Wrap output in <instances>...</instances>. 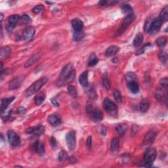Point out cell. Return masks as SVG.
Wrapping results in <instances>:
<instances>
[{
	"mask_svg": "<svg viewBox=\"0 0 168 168\" xmlns=\"http://www.w3.org/2000/svg\"><path fill=\"white\" fill-rule=\"evenodd\" d=\"M45 131H46V128H45L44 125H37L36 127H30V128H28L26 130V133L37 135V136H39V135L44 134Z\"/></svg>",
	"mask_w": 168,
	"mask_h": 168,
	"instance_id": "cell-12",
	"label": "cell"
},
{
	"mask_svg": "<svg viewBox=\"0 0 168 168\" xmlns=\"http://www.w3.org/2000/svg\"><path fill=\"white\" fill-rule=\"evenodd\" d=\"M35 32H36V30L34 27L29 26L25 28L23 31V34H22V37H23L25 41H29L30 40L32 37H34Z\"/></svg>",
	"mask_w": 168,
	"mask_h": 168,
	"instance_id": "cell-14",
	"label": "cell"
},
{
	"mask_svg": "<svg viewBox=\"0 0 168 168\" xmlns=\"http://www.w3.org/2000/svg\"><path fill=\"white\" fill-rule=\"evenodd\" d=\"M159 58L160 59V61H162V63L164 64H167V55L165 53H161L159 55Z\"/></svg>",
	"mask_w": 168,
	"mask_h": 168,
	"instance_id": "cell-44",
	"label": "cell"
},
{
	"mask_svg": "<svg viewBox=\"0 0 168 168\" xmlns=\"http://www.w3.org/2000/svg\"><path fill=\"white\" fill-rule=\"evenodd\" d=\"M155 97L157 101L162 104L167 105V89L163 88V87H159L158 88Z\"/></svg>",
	"mask_w": 168,
	"mask_h": 168,
	"instance_id": "cell-7",
	"label": "cell"
},
{
	"mask_svg": "<svg viewBox=\"0 0 168 168\" xmlns=\"http://www.w3.org/2000/svg\"><path fill=\"white\" fill-rule=\"evenodd\" d=\"M15 24H7V32H11L12 31V30L15 28Z\"/></svg>",
	"mask_w": 168,
	"mask_h": 168,
	"instance_id": "cell-49",
	"label": "cell"
},
{
	"mask_svg": "<svg viewBox=\"0 0 168 168\" xmlns=\"http://www.w3.org/2000/svg\"><path fill=\"white\" fill-rule=\"evenodd\" d=\"M24 81L23 76H19L14 78L12 81L10 82L9 85V89L10 90L17 89L21 86L22 82Z\"/></svg>",
	"mask_w": 168,
	"mask_h": 168,
	"instance_id": "cell-13",
	"label": "cell"
},
{
	"mask_svg": "<svg viewBox=\"0 0 168 168\" xmlns=\"http://www.w3.org/2000/svg\"><path fill=\"white\" fill-rule=\"evenodd\" d=\"M40 59H41V56H40L39 54L37 53V54L34 55L33 56H32L28 60L26 63H25L24 67L28 68V67L32 66V65H33L35 63H36L37 62H38Z\"/></svg>",
	"mask_w": 168,
	"mask_h": 168,
	"instance_id": "cell-19",
	"label": "cell"
},
{
	"mask_svg": "<svg viewBox=\"0 0 168 168\" xmlns=\"http://www.w3.org/2000/svg\"><path fill=\"white\" fill-rule=\"evenodd\" d=\"M87 113L89 117L94 122H100L103 119V113L97 107L94 106L92 102L88 101L86 104Z\"/></svg>",
	"mask_w": 168,
	"mask_h": 168,
	"instance_id": "cell-2",
	"label": "cell"
},
{
	"mask_svg": "<svg viewBox=\"0 0 168 168\" xmlns=\"http://www.w3.org/2000/svg\"><path fill=\"white\" fill-rule=\"evenodd\" d=\"M48 81V78L46 77H44L40 78L37 81L35 82L32 84L24 92V95L26 97H30L37 93L39 90L43 87L45 84Z\"/></svg>",
	"mask_w": 168,
	"mask_h": 168,
	"instance_id": "cell-3",
	"label": "cell"
},
{
	"mask_svg": "<svg viewBox=\"0 0 168 168\" xmlns=\"http://www.w3.org/2000/svg\"><path fill=\"white\" fill-rule=\"evenodd\" d=\"M48 122L52 126L57 127L61 124V119L58 115L51 114L48 117Z\"/></svg>",
	"mask_w": 168,
	"mask_h": 168,
	"instance_id": "cell-16",
	"label": "cell"
},
{
	"mask_svg": "<svg viewBox=\"0 0 168 168\" xmlns=\"http://www.w3.org/2000/svg\"><path fill=\"white\" fill-rule=\"evenodd\" d=\"M150 107V103L148 100L144 99L142 100V101L141 102L139 105V108H140V110L142 112H146L149 109Z\"/></svg>",
	"mask_w": 168,
	"mask_h": 168,
	"instance_id": "cell-28",
	"label": "cell"
},
{
	"mask_svg": "<svg viewBox=\"0 0 168 168\" xmlns=\"http://www.w3.org/2000/svg\"><path fill=\"white\" fill-rule=\"evenodd\" d=\"M1 15V21H3V14H2V13H1V15Z\"/></svg>",
	"mask_w": 168,
	"mask_h": 168,
	"instance_id": "cell-54",
	"label": "cell"
},
{
	"mask_svg": "<svg viewBox=\"0 0 168 168\" xmlns=\"http://www.w3.org/2000/svg\"><path fill=\"white\" fill-rule=\"evenodd\" d=\"M101 133H102V135H105L106 133V127H102V130H101Z\"/></svg>",
	"mask_w": 168,
	"mask_h": 168,
	"instance_id": "cell-53",
	"label": "cell"
},
{
	"mask_svg": "<svg viewBox=\"0 0 168 168\" xmlns=\"http://www.w3.org/2000/svg\"><path fill=\"white\" fill-rule=\"evenodd\" d=\"M102 84H103L104 87L107 90H109L110 89V83L106 72H104L103 75H102Z\"/></svg>",
	"mask_w": 168,
	"mask_h": 168,
	"instance_id": "cell-31",
	"label": "cell"
},
{
	"mask_svg": "<svg viewBox=\"0 0 168 168\" xmlns=\"http://www.w3.org/2000/svg\"><path fill=\"white\" fill-rule=\"evenodd\" d=\"M92 145V137L91 136H89L87 139V147L89 149H91Z\"/></svg>",
	"mask_w": 168,
	"mask_h": 168,
	"instance_id": "cell-48",
	"label": "cell"
},
{
	"mask_svg": "<svg viewBox=\"0 0 168 168\" xmlns=\"http://www.w3.org/2000/svg\"><path fill=\"white\" fill-rule=\"evenodd\" d=\"M127 126L125 124H119L116 126V130L120 136H123L127 131Z\"/></svg>",
	"mask_w": 168,
	"mask_h": 168,
	"instance_id": "cell-23",
	"label": "cell"
},
{
	"mask_svg": "<svg viewBox=\"0 0 168 168\" xmlns=\"http://www.w3.org/2000/svg\"><path fill=\"white\" fill-rule=\"evenodd\" d=\"M127 86H128V88L130 89V91H131L133 93H137L139 91V85H138L136 81L128 83V84H127Z\"/></svg>",
	"mask_w": 168,
	"mask_h": 168,
	"instance_id": "cell-26",
	"label": "cell"
},
{
	"mask_svg": "<svg viewBox=\"0 0 168 168\" xmlns=\"http://www.w3.org/2000/svg\"><path fill=\"white\" fill-rule=\"evenodd\" d=\"M45 98H46V95L44 93H39L38 95H37L34 99L35 103H36V104L37 105V106H39V105L43 103L45 100Z\"/></svg>",
	"mask_w": 168,
	"mask_h": 168,
	"instance_id": "cell-35",
	"label": "cell"
},
{
	"mask_svg": "<svg viewBox=\"0 0 168 168\" xmlns=\"http://www.w3.org/2000/svg\"><path fill=\"white\" fill-rule=\"evenodd\" d=\"M135 19V15L133 13L130 14L129 15L125 17V19H124V21H123V22L121 25V26H120V28L119 30L118 31V35L120 36V35H121L124 33L125 30L128 28L129 25L134 21Z\"/></svg>",
	"mask_w": 168,
	"mask_h": 168,
	"instance_id": "cell-6",
	"label": "cell"
},
{
	"mask_svg": "<svg viewBox=\"0 0 168 168\" xmlns=\"http://www.w3.org/2000/svg\"><path fill=\"white\" fill-rule=\"evenodd\" d=\"M150 46V44H148L144 45V46L142 47V48L139 49L137 51H136V53H135V55H141L142 53H144V51H145V50H146V49L147 48V47H149V46Z\"/></svg>",
	"mask_w": 168,
	"mask_h": 168,
	"instance_id": "cell-46",
	"label": "cell"
},
{
	"mask_svg": "<svg viewBox=\"0 0 168 168\" xmlns=\"http://www.w3.org/2000/svg\"><path fill=\"white\" fill-rule=\"evenodd\" d=\"M157 135V132L154 130H151L145 135L143 142H142V147L143 148H149L153 144L154 140L156 139Z\"/></svg>",
	"mask_w": 168,
	"mask_h": 168,
	"instance_id": "cell-8",
	"label": "cell"
},
{
	"mask_svg": "<svg viewBox=\"0 0 168 168\" xmlns=\"http://www.w3.org/2000/svg\"><path fill=\"white\" fill-rule=\"evenodd\" d=\"M11 49L9 47H2L0 51V55H1V59H7L11 55Z\"/></svg>",
	"mask_w": 168,
	"mask_h": 168,
	"instance_id": "cell-27",
	"label": "cell"
},
{
	"mask_svg": "<svg viewBox=\"0 0 168 168\" xmlns=\"http://www.w3.org/2000/svg\"><path fill=\"white\" fill-rule=\"evenodd\" d=\"M113 95H114L115 100H116V101L118 102V103H121L122 101V95L121 93H120V91L117 89L114 90L113 93Z\"/></svg>",
	"mask_w": 168,
	"mask_h": 168,
	"instance_id": "cell-38",
	"label": "cell"
},
{
	"mask_svg": "<svg viewBox=\"0 0 168 168\" xmlns=\"http://www.w3.org/2000/svg\"><path fill=\"white\" fill-rule=\"evenodd\" d=\"M72 26L75 31L82 30L83 27H84V23L79 19H74L72 21Z\"/></svg>",
	"mask_w": 168,
	"mask_h": 168,
	"instance_id": "cell-20",
	"label": "cell"
},
{
	"mask_svg": "<svg viewBox=\"0 0 168 168\" xmlns=\"http://www.w3.org/2000/svg\"><path fill=\"white\" fill-rule=\"evenodd\" d=\"M32 149L40 156H44L45 154V147L43 142L36 141L32 144Z\"/></svg>",
	"mask_w": 168,
	"mask_h": 168,
	"instance_id": "cell-15",
	"label": "cell"
},
{
	"mask_svg": "<svg viewBox=\"0 0 168 168\" xmlns=\"http://www.w3.org/2000/svg\"><path fill=\"white\" fill-rule=\"evenodd\" d=\"M7 137L9 144L12 147H17L21 144V139L19 135L13 131H9L7 132Z\"/></svg>",
	"mask_w": 168,
	"mask_h": 168,
	"instance_id": "cell-10",
	"label": "cell"
},
{
	"mask_svg": "<svg viewBox=\"0 0 168 168\" xmlns=\"http://www.w3.org/2000/svg\"><path fill=\"white\" fill-rule=\"evenodd\" d=\"M98 62H99V59H98L95 53H92L90 55L88 59V65L89 66H95L97 64Z\"/></svg>",
	"mask_w": 168,
	"mask_h": 168,
	"instance_id": "cell-30",
	"label": "cell"
},
{
	"mask_svg": "<svg viewBox=\"0 0 168 168\" xmlns=\"http://www.w3.org/2000/svg\"><path fill=\"white\" fill-rule=\"evenodd\" d=\"M160 85H161V87L163 88L167 89L168 87V80L167 77H165V78H162L160 80Z\"/></svg>",
	"mask_w": 168,
	"mask_h": 168,
	"instance_id": "cell-45",
	"label": "cell"
},
{
	"mask_svg": "<svg viewBox=\"0 0 168 168\" xmlns=\"http://www.w3.org/2000/svg\"><path fill=\"white\" fill-rule=\"evenodd\" d=\"M19 19H20V16L19 15H12L9 17V23L15 25V24L19 21Z\"/></svg>",
	"mask_w": 168,
	"mask_h": 168,
	"instance_id": "cell-39",
	"label": "cell"
},
{
	"mask_svg": "<svg viewBox=\"0 0 168 168\" xmlns=\"http://www.w3.org/2000/svg\"><path fill=\"white\" fill-rule=\"evenodd\" d=\"M121 9H122V11L123 13L125 14L126 16L129 15L130 14L133 13V8L129 4L123 5L121 7Z\"/></svg>",
	"mask_w": 168,
	"mask_h": 168,
	"instance_id": "cell-29",
	"label": "cell"
},
{
	"mask_svg": "<svg viewBox=\"0 0 168 168\" xmlns=\"http://www.w3.org/2000/svg\"><path fill=\"white\" fill-rule=\"evenodd\" d=\"M21 22L23 24H28L32 21V19L30 17L26 14L23 15L21 17Z\"/></svg>",
	"mask_w": 168,
	"mask_h": 168,
	"instance_id": "cell-42",
	"label": "cell"
},
{
	"mask_svg": "<svg viewBox=\"0 0 168 168\" xmlns=\"http://www.w3.org/2000/svg\"><path fill=\"white\" fill-rule=\"evenodd\" d=\"M162 25V22L161 21V20H160L158 17H157V18L153 20L151 23L149 24L147 32H149V33L151 34H156L159 32L160 28H161Z\"/></svg>",
	"mask_w": 168,
	"mask_h": 168,
	"instance_id": "cell-9",
	"label": "cell"
},
{
	"mask_svg": "<svg viewBox=\"0 0 168 168\" xmlns=\"http://www.w3.org/2000/svg\"><path fill=\"white\" fill-rule=\"evenodd\" d=\"M103 107L106 112L110 116L116 117L118 112V109L117 105L113 101L110 100L109 98H105L103 102Z\"/></svg>",
	"mask_w": 168,
	"mask_h": 168,
	"instance_id": "cell-4",
	"label": "cell"
},
{
	"mask_svg": "<svg viewBox=\"0 0 168 168\" xmlns=\"http://www.w3.org/2000/svg\"><path fill=\"white\" fill-rule=\"evenodd\" d=\"M85 36V33L84 32H83L82 30H80V31H75L73 37H74V39L75 41H80V39H82L83 37Z\"/></svg>",
	"mask_w": 168,
	"mask_h": 168,
	"instance_id": "cell-37",
	"label": "cell"
},
{
	"mask_svg": "<svg viewBox=\"0 0 168 168\" xmlns=\"http://www.w3.org/2000/svg\"><path fill=\"white\" fill-rule=\"evenodd\" d=\"M120 51V47L116 46H112L109 47L106 51V55L107 57H112L116 55Z\"/></svg>",
	"mask_w": 168,
	"mask_h": 168,
	"instance_id": "cell-21",
	"label": "cell"
},
{
	"mask_svg": "<svg viewBox=\"0 0 168 168\" xmlns=\"http://www.w3.org/2000/svg\"><path fill=\"white\" fill-rule=\"evenodd\" d=\"M79 82L81 86L86 87L88 86L89 82H88V71H84L82 72V74L80 75L79 77Z\"/></svg>",
	"mask_w": 168,
	"mask_h": 168,
	"instance_id": "cell-17",
	"label": "cell"
},
{
	"mask_svg": "<svg viewBox=\"0 0 168 168\" xmlns=\"http://www.w3.org/2000/svg\"><path fill=\"white\" fill-rule=\"evenodd\" d=\"M17 112H18V113L19 114H25V112H26V110L24 109V108L23 106H21V107H19L18 110H17Z\"/></svg>",
	"mask_w": 168,
	"mask_h": 168,
	"instance_id": "cell-50",
	"label": "cell"
},
{
	"mask_svg": "<svg viewBox=\"0 0 168 168\" xmlns=\"http://www.w3.org/2000/svg\"><path fill=\"white\" fill-rule=\"evenodd\" d=\"M118 3L117 1H114V0H102L99 2V5L100 6H112Z\"/></svg>",
	"mask_w": 168,
	"mask_h": 168,
	"instance_id": "cell-36",
	"label": "cell"
},
{
	"mask_svg": "<svg viewBox=\"0 0 168 168\" xmlns=\"http://www.w3.org/2000/svg\"><path fill=\"white\" fill-rule=\"evenodd\" d=\"M156 155L157 152L154 148H150L148 149L144 155V162L145 165L143 166L152 167V164L156 159Z\"/></svg>",
	"mask_w": 168,
	"mask_h": 168,
	"instance_id": "cell-5",
	"label": "cell"
},
{
	"mask_svg": "<svg viewBox=\"0 0 168 168\" xmlns=\"http://www.w3.org/2000/svg\"><path fill=\"white\" fill-rule=\"evenodd\" d=\"M120 147V140L118 138H114L111 142V151L114 154H116L118 152Z\"/></svg>",
	"mask_w": 168,
	"mask_h": 168,
	"instance_id": "cell-22",
	"label": "cell"
},
{
	"mask_svg": "<svg viewBox=\"0 0 168 168\" xmlns=\"http://www.w3.org/2000/svg\"><path fill=\"white\" fill-rule=\"evenodd\" d=\"M15 97H12L10 98H6V99H4L1 101V112L3 113L6 110H7V107L9 106V105L11 103V102L14 101Z\"/></svg>",
	"mask_w": 168,
	"mask_h": 168,
	"instance_id": "cell-18",
	"label": "cell"
},
{
	"mask_svg": "<svg viewBox=\"0 0 168 168\" xmlns=\"http://www.w3.org/2000/svg\"><path fill=\"white\" fill-rule=\"evenodd\" d=\"M158 18L161 20V21L163 22H165L168 20V6H165L164 9L160 12V16Z\"/></svg>",
	"mask_w": 168,
	"mask_h": 168,
	"instance_id": "cell-24",
	"label": "cell"
},
{
	"mask_svg": "<svg viewBox=\"0 0 168 168\" xmlns=\"http://www.w3.org/2000/svg\"><path fill=\"white\" fill-rule=\"evenodd\" d=\"M156 43L157 46H158L159 47L163 48V47H164L165 46V45H166V44H167L166 37H164V36L159 37L156 40Z\"/></svg>",
	"mask_w": 168,
	"mask_h": 168,
	"instance_id": "cell-32",
	"label": "cell"
},
{
	"mask_svg": "<svg viewBox=\"0 0 168 168\" xmlns=\"http://www.w3.org/2000/svg\"><path fill=\"white\" fill-rule=\"evenodd\" d=\"M68 91L73 97H76L77 96V91L76 89V87L72 86H68Z\"/></svg>",
	"mask_w": 168,
	"mask_h": 168,
	"instance_id": "cell-40",
	"label": "cell"
},
{
	"mask_svg": "<svg viewBox=\"0 0 168 168\" xmlns=\"http://www.w3.org/2000/svg\"><path fill=\"white\" fill-rule=\"evenodd\" d=\"M66 141L69 149L71 150H74L76 146V132L74 131H71L68 133L66 135Z\"/></svg>",
	"mask_w": 168,
	"mask_h": 168,
	"instance_id": "cell-11",
	"label": "cell"
},
{
	"mask_svg": "<svg viewBox=\"0 0 168 168\" xmlns=\"http://www.w3.org/2000/svg\"><path fill=\"white\" fill-rule=\"evenodd\" d=\"M68 154L65 150H61V151L59 152L58 158L61 162L65 161V160L68 159Z\"/></svg>",
	"mask_w": 168,
	"mask_h": 168,
	"instance_id": "cell-41",
	"label": "cell"
},
{
	"mask_svg": "<svg viewBox=\"0 0 168 168\" xmlns=\"http://www.w3.org/2000/svg\"><path fill=\"white\" fill-rule=\"evenodd\" d=\"M86 93L88 95V96L92 99H95L97 98V93L95 92V90L93 88V87L91 85H88V86L86 87Z\"/></svg>",
	"mask_w": 168,
	"mask_h": 168,
	"instance_id": "cell-25",
	"label": "cell"
},
{
	"mask_svg": "<svg viewBox=\"0 0 168 168\" xmlns=\"http://www.w3.org/2000/svg\"><path fill=\"white\" fill-rule=\"evenodd\" d=\"M69 160H70V162H71V163H75V162H76V159L75 158L73 157V156H72V157L70 158Z\"/></svg>",
	"mask_w": 168,
	"mask_h": 168,
	"instance_id": "cell-52",
	"label": "cell"
},
{
	"mask_svg": "<svg viewBox=\"0 0 168 168\" xmlns=\"http://www.w3.org/2000/svg\"><path fill=\"white\" fill-rule=\"evenodd\" d=\"M125 78L127 82V84H128V83H130L131 82H135L137 79V76H136V75L133 73V72H129L125 74Z\"/></svg>",
	"mask_w": 168,
	"mask_h": 168,
	"instance_id": "cell-33",
	"label": "cell"
},
{
	"mask_svg": "<svg viewBox=\"0 0 168 168\" xmlns=\"http://www.w3.org/2000/svg\"><path fill=\"white\" fill-rule=\"evenodd\" d=\"M44 7L41 5H39V6H37L36 7H34L33 9H32V11L34 12L35 14H38L39 12H43L44 11Z\"/></svg>",
	"mask_w": 168,
	"mask_h": 168,
	"instance_id": "cell-43",
	"label": "cell"
},
{
	"mask_svg": "<svg viewBox=\"0 0 168 168\" xmlns=\"http://www.w3.org/2000/svg\"><path fill=\"white\" fill-rule=\"evenodd\" d=\"M75 75H76V72H75L73 65L71 63L67 64L66 66L62 68L57 85L62 86L65 84H70L74 81Z\"/></svg>",
	"mask_w": 168,
	"mask_h": 168,
	"instance_id": "cell-1",
	"label": "cell"
},
{
	"mask_svg": "<svg viewBox=\"0 0 168 168\" xmlns=\"http://www.w3.org/2000/svg\"><path fill=\"white\" fill-rule=\"evenodd\" d=\"M50 142H51V145L52 148L55 149V148L57 147V142L56 139H55V138L54 137H51V140H50Z\"/></svg>",
	"mask_w": 168,
	"mask_h": 168,
	"instance_id": "cell-47",
	"label": "cell"
},
{
	"mask_svg": "<svg viewBox=\"0 0 168 168\" xmlns=\"http://www.w3.org/2000/svg\"><path fill=\"white\" fill-rule=\"evenodd\" d=\"M142 41H143V36L142 34L139 33L136 36H135V39L133 40V46L135 47H138L142 44Z\"/></svg>",
	"mask_w": 168,
	"mask_h": 168,
	"instance_id": "cell-34",
	"label": "cell"
},
{
	"mask_svg": "<svg viewBox=\"0 0 168 168\" xmlns=\"http://www.w3.org/2000/svg\"><path fill=\"white\" fill-rule=\"evenodd\" d=\"M51 102H52V104H53L54 106H59V102L57 101V100L55 99V98H53V99H51Z\"/></svg>",
	"mask_w": 168,
	"mask_h": 168,
	"instance_id": "cell-51",
	"label": "cell"
}]
</instances>
